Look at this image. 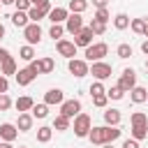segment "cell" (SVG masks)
I'll use <instances>...</instances> for the list:
<instances>
[{"instance_id": "6da1fadb", "label": "cell", "mask_w": 148, "mask_h": 148, "mask_svg": "<svg viewBox=\"0 0 148 148\" xmlns=\"http://www.w3.org/2000/svg\"><path fill=\"white\" fill-rule=\"evenodd\" d=\"M109 53V44H104V42H92L88 49H86V62H99V60H104V56Z\"/></svg>"}, {"instance_id": "7a4b0ae2", "label": "cell", "mask_w": 148, "mask_h": 148, "mask_svg": "<svg viewBox=\"0 0 148 148\" xmlns=\"http://www.w3.org/2000/svg\"><path fill=\"white\" fill-rule=\"evenodd\" d=\"M90 127H92V118H90L88 113H83V111H81V113L74 118V134H76L79 139H83V136H88Z\"/></svg>"}, {"instance_id": "3957f363", "label": "cell", "mask_w": 148, "mask_h": 148, "mask_svg": "<svg viewBox=\"0 0 148 148\" xmlns=\"http://www.w3.org/2000/svg\"><path fill=\"white\" fill-rule=\"evenodd\" d=\"M67 69H69V74H74L76 79H83V76L90 72V65H88L83 58H72V60H67Z\"/></svg>"}, {"instance_id": "277c9868", "label": "cell", "mask_w": 148, "mask_h": 148, "mask_svg": "<svg viewBox=\"0 0 148 148\" xmlns=\"http://www.w3.org/2000/svg\"><path fill=\"white\" fill-rule=\"evenodd\" d=\"M120 90H125V92H130L134 86H136V72L132 69V67H125L123 69V74H120V79H118V83H116Z\"/></svg>"}, {"instance_id": "5b68a950", "label": "cell", "mask_w": 148, "mask_h": 148, "mask_svg": "<svg viewBox=\"0 0 148 148\" xmlns=\"http://www.w3.org/2000/svg\"><path fill=\"white\" fill-rule=\"evenodd\" d=\"M111 72H113V67H111L109 62L99 60V62H92V67H90V72H88V74H92V76H95V81H106V79L111 76Z\"/></svg>"}, {"instance_id": "8992f818", "label": "cell", "mask_w": 148, "mask_h": 148, "mask_svg": "<svg viewBox=\"0 0 148 148\" xmlns=\"http://www.w3.org/2000/svg\"><path fill=\"white\" fill-rule=\"evenodd\" d=\"M79 113H81V99H65V102L60 104V116L74 120Z\"/></svg>"}, {"instance_id": "52a82bcc", "label": "cell", "mask_w": 148, "mask_h": 148, "mask_svg": "<svg viewBox=\"0 0 148 148\" xmlns=\"http://www.w3.org/2000/svg\"><path fill=\"white\" fill-rule=\"evenodd\" d=\"M23 37H25V42H28L30 46L39 44V42H42V28H39V23H28V25L23 28Z\"/></svg>"}, {"instance_id": "ba28073f", "label": "cell", "mask_w": 148, "mask_h": 148, "mask_svg": "<svg viewBox=\"0 0 148 148\" xmlns=\"http://www.w3.org/2000/svg\"><path fill=\"white\" fill-rule=\"evenodd\" d=\"M72 42H74L76 49H79V46H81V49H88V46L92 44V30H90V28H81V30L74 35Z\"/></svg>"}, {"instance_id": "9c48e42d", "label": "cell", "mask_w": 148, "mask_h": 148, "mask_svg": "<svg viewBox=\"0 0 148 148\" xmlns=\"http://www.w3.org/2000/svg\"><path fill=\"white\" fill-rule=\"evenodd\" d=\"M56 51H58L62 58H67V60H72V58L76 56V46H74V42H69V39H58V42H56Z\"/></svg>"}, {"instance_id": "30bf717a", "label": "cell", "mask_w": 148, "mask_h": 148, "mask_svg": "<svg viewBox=\"0 0 148 148\" xmlns=\"http://www.w3.org/2000/svg\"><path fill=\"white\" fill-rule=\"evenodd\" d=\"M62 25H65V32L76 35V32L83 28V16H81V14H69V16H67V21H65Z\"/></svg>"}, {"instance_id": "8fae6325", "label": "cell", "mask_w": 148, "mask_h": 148, "mask_svg": "<svg viewBox=\"0 0 148 148\" xmlns=\"http://www.w3.org/2000/svg\"><path fill=\"white\" fill-rule=\"evenodd\" d=\"M104 130H106V125H92L90 127V132H88V139H90V143L92 146H104L106 143V136H104Z\"/></svg>"}, {"instance_id": "7c38bea8", "label": "cell", "mask_w": 148, "mask_h": 148, "mask_svg": "<svg viewBox=\"0 0 148 148\" xmlns=\"http://www.w3.org/2000/svg\"><path fill=\"white\" fill-rule=\"evenodd\" d=\"M62 102H65V92L60 88H51V90L44 92V104L56 106V104H62Z\"/></svg>"}, {"instance_id": "4fadbf2b", "label": "cell", "mask_w": 148, "mask_h": 148, "mask_svg": "<svg viewBox=\"0 0 148 148\" xmlns=\"http://www.w3.org/2000/svg\"><path fill=\"white\" fill-rule=\"evenodd\" d=\"M46 16H49V21H51V23L62 25V23L67 21V16H69V9H65V7H51V12H49Z\"/></svg>"}, {"instance_id": "5bb4252c", "label": "cell", "mask_w": 148, "mask_h": 148, "mask_svg": "<svg viewBox=\"0 0 148 148\" xmlns=\"http://www.w3.org/2000/svg\"><path fill=\"white\" fill-rule=\"evenodd\" d=\"M16 136H18V130H16V125H12V123H2V125H0V141H7V143H12Z\"/></svg>"}, {"instance_id": "9a60e30c", "label": "cell", "mask_w": 148, "mask_h": 148, "mask_svg": "<svg viewBox=\"0 0 148 148\" xmlns=\"http://www.w3.org/2000/svg\"><path fill=\"white\" fill-rule=\"evenodd\" d=\"M14 76H16V83H18V86H30V83L37 79V74H35L30 67H23V69H18Z\"/></svg>"}, {"instance_id": "2e32d148", "label": "cell", "mask_w": 148, "mask_h": 148, "mask_svg": "<svg viewBox=\"0 0 148 148\" xmlns=\"http://www.w3.org/2000/svg\"><path fill=\"white\" fill-rule=\"evenodd\" d=\"M130 99H132L134 104H143V102H148V90H146L143 86H134V88L130 90Z\"/></svg>"}, {"instance_id": "e0dca14e", "label": "cell", "mask_w": 148, "mask_h": 148, "mask_svg": "<svg viewBox=\"0 0 148 148\" xmlns=\"http://www.w3.org/2000/svg\"><path fill=\"white\" fill-rule=\"evenodd\" d=\"M120 120H123V113H120L118 109H106V111H104V123H106L109 127H118Z\"/></svg>"}, {"instance_id": "ac0fdd59", "label": "cell", "mask_w": 148, "mask_h": 148, "mask_svg": "<svg viewBox=\"0 0 148 148\" xmlns=\"http://www.w3.org/2000/svg\"><path fill=\"white\" fill-rule=\"evenodd\" d=\"M32 123H35V118H32L30 113H18L16 130H18V132H30V130H32Z\"/></svg>"}, {"instance_id": "d6986e66", "label": "cell", "mask_w": 148, "mask_h": 148, "mask_svg": "<svg viewBox=\"0 0 148 148\" xmlns=\"http://www.w3.org/2000/svg\"><path fill=\"white\" fill-rule=\"evenodd\" d=\"M18 72V65H16V60L9 56L5 62H0V74L2 76H12V74H16Z\"/></svg>"}, {"instance_id": "ffe728a7", "label": "cell", "mask_w": 148, "mask_h": 148, "mask_svg": "<svg viewBox=\"0 0 148 148\" xmlns=\"http://www.w3.org/2000/svg\"><path fill=\"white\" fill-rule=\"evenodd\" d=\"M14 106L18 109V113H30V109L35 106V99L28 97V95H23V97H18V99L14 102Z\"/></svg>"}, {"instance_id": "44dd1931", "label": "cell", "mask_w": 148, "mask_h": 148, "mask_svg": "<svg viewBox=\"0 0 148 148\" xmlns=\"http://www.w3.org/2000/svg\"><path fill=\"white\" fill-rule=\"evenodd\" d=\"M53 69H56L53 58H49V56H46V58H39V60H37V72H39V74H51Z\"/></svg>"}, {"instance_id": "7402d4cb", "label": "cell", "mask_w": 148, "mask_h": 148, "mask_svg": "<svg viewBox=\"0 0 148 148\" xmlns=\"http://www.w3.org/2000/svg\"><path fill=\"white\" fill-rule=\"evenodd\" d=\"M9 18H12V23H14L16 28H25V25L30 23V18H28V12H18V9H16V12H14Z\"/></svg>"}, {"instance_id": "603a6c76", "label": "cell", "mask_w": 148, "mask_h": 148, "mask_svg": "<svg viewBox=\"0 0 148 148\" xmlns=\"http://www.w3.org/2000/svg\"><path fill=\"white\" fill-rule=\"evenodd\" d=\"M51 136H53V127H49V125L37 127V141H39V143H49Z\"/></svg>"}, {"instance_id": "cb8c5ba5", "label": "cell", "mask_w": 148, "mask_h": 148, "mask_svg": "<svg viewBox=\"0 0 148 148\" xmlns=\"http://www.w3.org/2000/svg\"><path fill=\"white\" fill-rule=\"evenodd\" d=\"M88 0H69V5H67V9L72 12V14H83L86 9H88Z\"/></svg>"}, {"instance_id": "d4e9b609", "label": "cell", "mask_w": 148, "mask_h": 148, "mask_svg": "<svg viewBox=\"0 0 148 148\" xmlns=\"http://www.w3.org/2000/svg\"><path fill=\"white\" fill-rule=\"evenodd\" d=\"M35 56H37V53H35V46H30V44H25V46H21V49H18V58H21V60H25V62H32V60H35Z\"/></svg>"}, {"instance_id": "484cf974", "label": "cell", "mask_w": 148, "mask_h": 148, "mask_svg": "<svg viewBox=\"0 0 148 148\" xmlns=\"http://www.w3.org/2000/svg\"><path fill=\"white\" fill-rule=\"evenodd\" d=\"M30 116H32V118L44 120V118L49 116V104H44V102H42V104H35V106L30 109Z\"/></svg>"}, {"instance_id": "4316f807", "label": "cell", "mask_w": 148, "mask_h": 148, "mask_svg": "<svg viewBox=\"0 0 148 148\" xmlns=\"http://www.w3.org/2000/svg\"><path fill=\"white\" fill-rule=\"evenodd\" d=\"M46 14H49V12H46V9H39V7H30V9H28V18H30V23H39Z\"/></svg>"}, {"instance_id": "83f0119b", "label": "cell", "mask_w": 148, "mask_h": 148, "mask_svg": "<svg viewBox=\"0 0 148 148\" xmlns=\"http://www.w3.org/2000/svg\"><path fill=\"white\" fill-rule=\"evenodd\" d=\"M113 28H116V30H125V28H130V16L123 14V12L116 14V16H113Z\"/></svg>"}, {"instance_id": "f1b7e54d", "label": "cell", "mask_w": 148, "mask_h": 148, "mask_svg": "<svg viewBox=\"0 0 148 148\" xmlns=\"http://www.w3.org/2000/svg\"><path fill=\"white\" fill-rule=\"evenodd\" d=\"M69 123H72L69 118H65V116L58 113V116L53 118V130H56V132H65V130H69Z\"/></svg>"}, {"instance_id": "f546056e", "label": "cell", "mask_w": 148, "mask_h": 148, "mask_svg": "<svg viewBox=\"0 0 148 148\" xmlns=\"http://www.w3.org/2000/svg\"><path fill=\"white\" fill-rule=\"evenodd\" d=\"M146 25H148L146 18H132V21H130L132 32H136V35H143V32H146Z\"/></svg>"}, {"instance_id": "4dcf8cb0", "label": "cell", "mask_w": 148, "mask_h": 148, "mask_svg": "<svg viewBox=\"0 0 148 148\" xmlns=\"http://www.w3.org/2000/svg\"><path fill=\"white\" fill-rule=\"evenodd\" d=\"M132 139H136V141H141V139H146L148 136V125H132Z\"/></svg>"}, {"instance_id": "1f68e13d", "label": "cell", "mask_w": 148, "mask_h": 148, "mask_svg": "<svg viewBox=\"0 0 148 148\" xmlns=\"http://www.w3.org/2000/svg\"><path fill=\"white\" fill-rule=\"evenodd\" d=\"M120 134H123V130H120V127H109V125H106V130H104L106 143H113L116 139H120Z\"/></svg>"}, {"instance_id": "d6a6232c", "label": "cell", "mask_w": 148, "mask_h": 148, "mask_svg": "<svg viewBox=\"0 0 148 148\" xmlns=\"http://www.w3.org/2000/svg\"><path fill=\"white\" fill-rule=\"evenodd\" d=\"M62 35H65V25L51 23V28H49V37H53V39L58 42V39H62Z\"/></svg>"}, {"instance_id": "836d02e7", "label": "cell", "mask_w": 148, "mask_h": 148, "mask_svg": "<svg viewBox=\"0 0 148 148\" xmlns=\"http://www.w3.org/2000/svg\"><path fill=\"white\" fill-rule=\"evenodd\" d=\"M130 123H132V125H148V116H146L143 111H134V113L130 116Z\"/></svg>"}, {"instance_id": "e575fe53", "label": "cell", "mask_w": 148, "mask_h": 148, "mask_svg": "<svg viewBox=\"0 0 148 148\" xmlns=\"http://www.w3.org/2000/svg\"><path fill=\"white\" fill-rule=\"evenodd\" d=\"M90 30H92V35H104L106 32V23H102V21H90V25H88Z\"/></svg>"}, {"instance_id": "d590c367", "label": "cell", "mask_w": 148, "mask_h": 148, "mask_svg": "<svg viewBox=\"0 0 148 148\" xmlns=\"http://www.w3.org/2000/svg\"><path fill=\"white\" fill-rule=\"evenodd\" d=\"M116 56H118V58H123V60H127V58L132 56V46H130V44H118Z\"/></svg>"}, {"instance_id": "8d00e7d4", "label": "cell", "mask_w": 148, "mask_h": 148, "mask_svg": "<svg viewBox=\"0 0 148 148\" xmlns=\"http://www.w3.org/2000/svg\"><path fill=\"white\" fill-rule=\"evenodd\" d=\"M95 21H102V23H109V18H111V14H109V9L106 7H102V9H97L95 12V16H92Z\"/></svg>"}, {"instance_id": "74e56055", "label": "cell", "mask_w": 148, "mask_h": 148, "mask_svg": "<svg viewBox=\"0 0 148 148\" xmlns=\"http://www.w3.org/2000/svg\"><path fill=\"white\" fill-rule=\"evenodd\" d=\"M90 95L95 97V95H106V88H104V83L102 81H95V83H90Z\"/></svg>"}, {"instance_id": "f35d334b", "label": "cell", "mask_w": 148, "mask_h": 148, "mask_svg": "<svg viewBox=\"0 0 148 148\" xmlns=\"http://www.w3.org/2000/svg\"><path fill=\"white\" fill-rule=\"evenodd\" d=\"M106 97H109V99H123V97H125V90H120L118 86H113V88L106 90Z\"/></svg>"}, {"instance_id": "ab89813d", "label": "cell", "mask_w": 148, "mask_h": 148, "mask_svg": "<svg viewBox=\"0 0 148 148\" xmlns=\"http://www.w3.org/2000/svg\"><path fill=\"white\" fill-rule=\"evenodd\" d=\"M106 102H109L106 95H95V97H92V104H95L97 109H106Z\"/></svg>"}, {"instance_id": "60d3db41", "label": "cell", "mask_w": 148, "mask_h": 148, "mask_svg": "<svg viewBox=\"0 0 148 148\" xmlns=\"http://www.w3.org/2000/svg\"><path fill=\"white\" fill-rule=\"evenodd\" d=\"M30 5H32V7H39V9L51 12V0H30Z\"/></svg>"}, {"instance_id": "b9f144b4", "label": "cell", "mask_w": 148, "mask_h": 148, "mask_svg": "<svg viewBox=\"0 0 148 148\" xmlns=\"http://www.w3.org/2000/svg\"><path fill=\"white\" fill-rule=\"evenodd\" d=\"M14 7H16L18 12H28L32 5H30V0H16V2H14Z\"/></svg>"}, {"instance_id": "7bdbcfd3", "label": "cell", "mask_w": 148, "mask_h": 148, "mask_svg": "<svg viewBox=\"0 0 148 148\" xmlns=\"http://www.w3.org/2000/svg\"><path fill=\"white\" fill-rule=\"evenodd\" d=\"M12 106V99H9V95L5 92V95H0V111H7Z\"/></svg>"}, {"instance_id": "ee69618b", "label": "cell", "mask_w": 148, "mask_h": 148, "mask_svg": "<svg viewBox=\"0 0 148 148\" xmlns=\"http://www.w3.org/2000/svg\"><path fill=\"white\" fill-rule=\"evenodd\" d=\"M7 90H9V81H7V76L0 74V95H5Z\"/></svg>"}, {"instance_id": "f6af8a7d", "label": "cell", "mask_w": 148, "mask_h": 148, "mask_svg": "<svg viewBox=\"0 0 148 148\" xmlns=\"http://www.w3.org/2000/svg\"><path fill=\"white\" fill-rule=\"evenodd\" d=\"M123 148H139V141L136 139H125L123 141Z\"/></svg>"}, {"instance_id": "bcb514c9", "label": "cell", "mask_w": 148, "mask_h": 148, "mask_svg": "<svg viewBox=\"0 0 148 148\" xmlns=\"http://www.w3.org/2000/svg\"><path fill=\"white\" fill-rule=\"evenodd\" d=\"M88 2H92V7H95V9H102V7H106V5H109V0H88Z\"/></svg>"}, {"instance_id": "7dc6e473", "label": "cell", "mask_w": 148, "mask_h": 148, "mask_svg": "<svg viewBox=\"0 0 148 148\" xmlns=\"http://www.w3.org/2000/svg\"><path fill=\"white\" fill-rule=\"evenodd\" d=\"M7 58H9V51H7L5 46H0V62H5Z\"/></svg>"}, {"instance_id": "c3c4849f", "label": "cell", "mask_w": 148, "mask_h": 148, "mask_svg": "<svg viewBox=\"0 0 148 148\" xmlns=\"http://www.w3.org/2000/svg\"><path fill=\"white\" fill-rule=\"evenodd\" d=\"M141 51L148 56V39H146V42H141Z\"/></svg>"}, {"instance_id": "681fc988", "label": "cell", "mask_w": 148, "mask_h": 148, "mask_svg": "<svg viewBox=\"0 0 148 148\" xmlns=\"http://www.w3.org/2000/svg\"><path fill=\"white\" fill-rule=\"evenodd\" d=\"M0 148H14L12 143H7V141H0Z\"/></svg>"}, {"instance_id": "f907efd6", "label": "cell", "mask_w": 148, "mask_h": 148, "mask_svg": "<svg viewBox=\"0 0 148 148\" xmlns=\"http://www.w3.org/2000/svg\"><path fill=\"white\" fill-rule=\"evenodd\" d=\"M16 0H0V5H14Z\"/></svg>"}, {"instance_id": "816d5d0a", "label": "cell", "mask_w": 148, "mask_h": 148, "mask_svg": "<svg viewBox=\"0 0 148 148\" xmlns=\"http://www.w3.org/2000/svg\"><path fill=\"white\" fill-rule=\"evenodd\" d=\"M2 37H5V25L0 23V39H2Z\"/></svg>"}, {"instance_id": "f5cc1de1", "label": "cell", "mask_w": 148, "mask_h": 148, "mask_svg": "<svg viewBox=\"0 0 148 148\" xmlns=\"http://www.w3.org/2000/svg\"><path fill=\"white\" fill-rule=\"evenodd\" d=\"M102 148H113V143H104V146H102Z\"/></svg>"}, {"instance_id": "db71d44e", "label": "cell", "mask_w": 148, "mask_h": 148, "mask_svg": "<svg viewBox=\"0 0 148 148\" xmlns=\"http://www.w3.org/2000/svg\"><path fill=\"white\" fill-rule=\"evenodd\" d=\"M143 35H146V37H148V25H146V32H143Z\"/></svg>"}, {"instance_id": "11a10c76", "label": "cell", "mask_w": 148, "mask_h": 148, "mask_svg": "<svg viewBox=\"0 0 148 148\" xmlns=\"http://www.w3.org/2000/svg\"><path fill=\"white\" fill-rule=\"evenodd\" d=\"M146 69H148V60H146Z\"/></svg>"}, {"instance_id": "9f6ffc18", "label": "cell", "mask_w": 148, "mask_h": 148, "mask_svg": "<svg viewBox=\"0 0 148 148\" xmlns=\"http://www.w3.org/2000/svg\"><path fill=\"white\" fill-rule=\"evenodd\" d=\"M18 148H28V146H18Z\"/></svg>"}, {"instance_id": "6f0895ef", "label": "cell", "mask_w": 148, "mask_h": 148, "mask_svg": "<svg viewBox=\"0 0 148 148\" xmlns=\"http://www.w3.org/2000/svg\"><path fill=\"white\" fill-rule=\"evenodd\" d=\"M0 7H2V5H0Z\"/></svg>"}]
</instances>
